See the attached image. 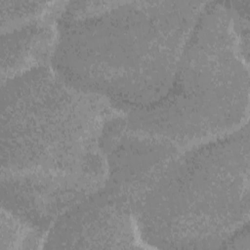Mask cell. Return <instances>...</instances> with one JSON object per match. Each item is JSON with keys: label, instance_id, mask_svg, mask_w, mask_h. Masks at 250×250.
I'll use <instances>...</instances> for the list:
<instances>
[{"label": "cell", "instance_id": "cell-1", "mask_svg": "<svg viewBox=\"0 0 250 250\" xmlns=\"http://www.w3.org/2000/svg\"><path fill=\"white\" fill-rule=\"evenodd\" d=\"M205 3L71 2L59 21L55 72L71 87L131 108L171 90Z\"/></svg>", "mask_w": 250, "mask_h": 250}, {"label": "cell", "instance_id": "cell-2", "mask_svg": "<svg viewBox=\"0 0 250 250\" xmlns=\"http://www.w3.org/2000/svg\"><path fill=\"white\" fill-rule=\"evenodd\" d=\"M96 95L39 65L2 82V177H30L99 188L104 121Z\"/></svg>", "mask_w": 250, "mask_h": 250}, {"label": "cell", "instance_id": "cell-3", "mask_svg": "<svg viewBox=\"0 0 250 250\" xmlns=\"http://www.w3.org/2000/svg\"><path fill=\"white\" fill-rule=\"evenodd\" d=\"M141 239L161 248H215L249 219V132L178 155L138 204Z\"/></svg>", "mask_w": 250, "mask_h": 250}, {"label": "cell", "instance_id": "cell-4", "mask_svg": "<svg viewBox=\"0 0 250 250\" xmlns=\"http://www.w3.org/2000/svg\"><path fill=\"white\" fill-rule=\"evenodd\" d=\"M242 19L220 3L203 8L169 93L132 109L127 127L188 145L243 127L248 118V46Z\"/></svg>", "mask_w": 250, "mask_h": 250}, {"label": "cell", "instance_id": "cell-5", "mask_svg": "<svg viewBox=\"0 0 250 250\" xmlns=\"http://www.w3.org/2000/svg\"><path fill=\"white\" fill-rule=\"evenodd\" d=\"M140 240L132 211L103 190L62 213L44 243L48 248H133Z\"/></svg>", "mask_w": 250, "mask_h": 250}, {"label": "cell", "instance_id": "cell-6", "mask_svg": "<svg viewBox=\"0 0 250 250\" xmlns=\"http://www.w3.org/2000/svg\"><path fill=\"white\" fill-rule=\"evenodd\" d=\"M117 133V132H116ZM107 140L108 179L104 191L128 207L133 215L146 192L179 155L175 144L125 127Z\"/></svg>", "mask_w": 250, "mask_h": 250}, {"label": "cell", "instance_id": "cell-7", "mask_svg": "<svg viewBox=\"0 0 250 250\" xmlns=\"http://www.w3.org/2000/svg\"><path fill=\"white\" fill-rule=\"evenodd\" d=\"M34 21L13 30L2 31V82L52 57L56 33L50 24Z\"/></svg>", "mask_w": 250, "mask_h": 250}, {"label": "cell", "instance_id": "cell-8", "mask_svg": "<svg viewBox=\"0 0 250 250\" xmlns=\"http://www.w3.org/2000/svg\"><path fill=\"white\" fill-rule=\"evenodd\" d=\"M1 245L0 250L24 248V243L38 242L35 229L2 208L1 213Z\"/></svg>", "mask_w": 250, "mask_h": 250}, {"label": "cell", "instance_id": "cell-9", "mask_svg": "<svg viewBox=\"0 0 250 250\" xmlns=\"http://www.w3.org/2000/svg\"><path fill=\"white\" fill-rule=\"evenodd\" d=\"M52 3L48 2H18V1H1V27L34 21L49 9Z\"/></svg>", "mask_w": 250, "mask_h": 250}]
</instances>
